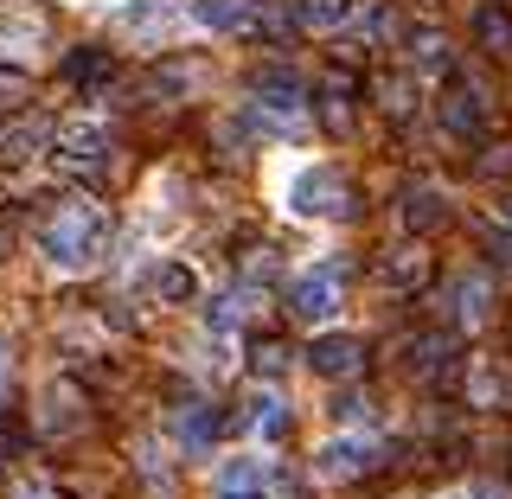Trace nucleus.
I'll use <instances>...</instances> for the list:
<instances>
[{"label":"nucleus","mask_w":512,"mask_h":499,"mask_svg":"<svg viewBox=\"0 0 512 499\" xmlns=\"http://www.w3.org/2000/svg\"><path fill=\"white\" fill-rule=\"evenodd\" d=\"M109 256V212L96 199H64L52 218L39 224V263L52 276H84Z\"/></svg>","instance_id":"1"},{"label":"nucleus","mask_w":512,"mask_h":499,"mask_svg":"<svg viewBox=\"0 0 512 499\" xmlns=\"http://www.w3.org/2000/svg\"><path fill=\"white\" fill-rule=\"evenodd\" d=\"M276 205L288 218H301V224H327V218L346 212V180L327 167V160H295V167L282 173V186H276Z\"/></svg>","instance_id":"2"},{"label":"nucleus","mask_w":512,"mask_h":499,"mask_svg":"<svg viewBox=\"0 0 512 499\" xmlns=\"http://www.w3.org/2000/svg\"><path fill=\"white\" fill-rule=\"evenodd\" d=\"M288 314L308 320V327H327V320L340 314V276H333L327 263H320V269H301V276L288 282Z\"/></svg>","instance_id":"3"},{"label":"nucleus","mask_w":512,"mask_h":499,"mask_svg":"<svg viewBox=\"0 0 512 499\" xmlns=\"http://www.w3.org/2000/svg\"><path fill=\"white\" fill-rule=\"evenodd\" d=\"M372 461H378V442L372 436H352V429H340V436H327V442L314 448V474L320 480H359Z\"/></svg>","instance_id":"4"},{"label":"nucleus","mask_w":512,"mask_h":499,"mask_svg":"<svg viewBox=\"0 0 512 499\" xmlns=\"http://www.w3.org/2000/svg\"><path fill=\"white\" fill-rule=\"evenodd\" d=\"M148 288H154L160 308H199L205 301V276H199V263H186V256H160L148 269Z\"/></svg>","instance_id":"5"},{"label":"nucleus","mask_w":512,"mask_h":499,"mask_svg":"<svg viewBox=\"0 0 512 499\" xmlns=\"http://www.w3.org/2000/svg\"><path fill=\"white\" fill-rule=\"evenodd\" d=\"M359 365H365V346L352 340V333H320V340L308 346V372L314 378H359Z\"/></svg>","instance_id":"6"},{"label":"nucleus","mask_w":512,"mask_h":499,"mask_svg":"<svg viewBox=\"0 0 512 499\" xmlns=\"http://www.w3.org/2000/svg\"><path fill=\"white\" fill-rule=\"evenodd\" d=\"M186 20L180 0H116V26L135 32V39H160V32H173Z\"/></svg>","instance_id":"7"},{"label":"nucleus","mask_w":512,"mask_h":499,"mask_svg":"<svg viewBox=\"0 0 512 499\" xmlns=\"http://www.w3.org/2000/svg\"><path fill=\"white\" fill-rule=\"evenodd\" d=\"M167 436H173V448H180V455H212V442H218V410L192 397L186 410H173Z\"/></svg>","instance_id":"8"},{"label":"nucleus","mask_w":512,"mask_h":499,"mask_svg":"<svg viewBox=\"0 0 512 499\" xmlns=\"http://www.w3.org/2000/svg\"><path fill=\"white\" fill-rule=\"evenodd\" d=\"M103 154H109V135H103V122H71L58 135V167H84V173H96L103 167Z\"/></svg>","instance_id":"9"},{"label":"nucleus","mask_w":512,"mask_h":499,"mask_svg":"<svg viewBox=\"0 0 512 499\" xmlns=\"http://www.w3.org/2000/svg\"><path fill=\"white\" fill-rule=\"evenodd\" d=\"M13 13H0V58H32L45 39V20L26 7V0H7Z\"/></svg>","instance_id":"10"},{"label":"nucleus","mask_w":512,"mask_h":499,"mask_svg":"<svg viewBox=\"0 0 512 499\" xmlns=\"http://www.w3.org/2000/svg\"><path fill=\"white\" fill-rule=\"evenodd\" d=\"M186 20L199 32H244L256 20V0H192Z\"/></svg>","instance_id":"11"},{"label":"nucleus","mask_w":512,"mask_h":499,"mask_svg":"<svg viewBox=\"0 0 512 499\" xmlns=\"http://www.w3.org/2000/svg\"><path fill=\"white\" fill-rule=\"evenodd\" d=\"M212 499H269L263 493V461L256 455H237L212 474Z\"/></svg>","instance_id":"12"},{"label":"nucleus","mask_w":512,"mask_h":499,"mask_svg":"<svg viewBox=\"0 0 512 499\" xmlns=\"http://www.w3.org/2000/svg\"><path fill=\"white\" fill-rule=\"evenodd\" d=\"M442 128H455V135H474L480 116H487V96H480V84H455V90H442Z\"/></svg>","instance_id":"13"},{"label":"nucleus","mask_w":512,"mask_h":499,"mask_svg":"<svg viewBox=\"0 0 512 499\" xmlns=\"http://www.w3.org/2000/svg\"><path fill=\"white\" fill-rule=\"evenodd\" d=\"M295 20L308 32H340L352 20V0H295Z\"/></svg>","instance_id":"14"},{"label":"nucleus","mask_w":512,"mask_h":499,"mask_svg":"<svg viewBox=\"0 0 512 499\" xmlns=\"http://www.w3.org/2000/svg\"><path fill=\"white\" fill-rule=\"evenodd\" d=\"M442 218H448V199H442L436 186H416L410 199H404V224H410V231H436Z\"/></svg>","instance_id":"15"},{"label":"nucleus","mask_w":512,"mask_h":499,"mask_svg":"<svg viewBox=\"0 0 512 499\" xmlns=\"http://www.w3.org/2000/svg\"><path fill=\"white\" fill-rule=\"evenodd\" d=\"M45 141H52V128H45V122H13L7 135H0V154H7V160H26V154H39Z\"/></svg>","instance_id":"16"},{"label":"nucleus","mask_w":512,"mask_h":499,"mask_svg":"<svg viewBox=\"0 0 512 499\" xmlns=\"http://www.w3.org/2000/svg\"><path fill=\"white\" fill-rule=\"evenodd\" d=\"M474 32H480L487 52H512V13L506 7H480L474 13Z\"/></svg>","instance_id":"17"},{"label":"nucleus","mask_w":512,"mask_h":499,"mask_svg":"<svg viewBox=\"0 0 512 499\" xmlns=\"http://www.w3.org/2000/svg\"><path fill=\"white\" fill-rule=\"evenodd\" d=\"M487 295H493L487 276H461L455 282V314L468 320V327H480V320H487Z\"/></svg>","instance_id":"18"},{"label":"nucleus","mask_w":512,"mask_h":499,"mask_svg":"<svg viewBox=\"0 0 512 499\" xmlns=\"http://www.w3.org/2000/svg\"><path fill=\"white\" fill-rule=\"evenodd\" d=\"M423 269H429V256L416 250V244H404L391 263H384V282H391V288H416V282H423Z\"/></svg>","instance_id":"19"},{"label":"nucleus","mask_w":512,"mask_h":499,"mask_svg":"<svg viewBox=\"0 0 512 499\" xmlns=\"http://www.w3.org/2000/svg\"><path fill=\"white\" fill-rule=\"evenodd\" d=\"M410 58H416V71H423V77H436V71H448V39H442V32H416Z\"/></svg>","instance_id":"20"},{"label":"nucleus","mask_w":512,"mask_h":499,"mask_svg":"<svg viewBox=\"0 0 512 499\" xmlns=\"http://www.w3.org/2000/svg\"><path fill=\"white\" fill-rule=\"evenodd\" d=\"M288 423H295V410H288L282 397H263V410H256V436H263V442H282Z\"/></svg>","instance_id":"21"},{"label":"nucleus","mask_w":512,"mask_h":499,"mask_svg":"<svg viewBox=\"0 0 512 499\" xmlns=\"http://www.w3.org/2000/svg\"><path fill=\"white\" fill-rule=\"evenodd\" d=\"M506 391H512V384H506V372H493V365H474V404H487V397L500 404Z\"/></svg>","instance_id":"22"},{"label":"nucleus","mask_w":512,"mask_h":499,"mask_svg":"<svg viewBox=\"0 0 512 499\" xmlns=\"http://www.w3.org/2000/svg\"><path fill=\"white\" fill-rule=\"evenodd\" d=\"M442 359H448V340H442V333H429V340H416V372H436Z\"/></svg>","instance_id":"23"},{"label":"nucleus","mask_w":512,"mask_h":499,"mask_svg":"<svg viewBox=\"0 0 512 499\" xmlns=\"http://www.w3.org/2000/svg\"><path fill=\"white\" fill-rule=\"evenodd\" d=\"M288 372V352L282 346H256V378H282Z\"/></svg>","instance_id":"24"},{"label":"nucleus","mask_w":512,"mask_h":499,"mask_svg":"<svg viewBox=\"0 0 512 499\" xmlns=\"http://www.w3.org/2000/svg\"><path fill=\"white\" fill-rule=\"evenodd\" d=\"M384 109H391V116H410V84L404 77H397V84H384V96H378Z\"/></svg>","instance_id":"25"},{"label":"nucleus","mask_w":512,"mask_h":499,"mask_svg":"<svg viewBox=\"0 0 512 499\" xmlns=\"http://www.w3.org/2000/svg\"><path fill=\"white\" fill-rule=\"evenodd\" d=\"M13 499H58V493H52V487H45V480H26V487H20V493H13Z\"/></svg>","instance_id":"26"},{"label":"nucleus","mask_w":512,"mask_h":499,"mask_svg":"<svg viewBox=\"0 0 512 499\" xmlns=\"http://www.w3.org/2000/svg\"><path fill=\"white\" fill-rule=\"evenodd\" d=\"M7 384H13V359H7V346H0V404H7Z\"/></svg>","instance_id":"27"},{"label":"nucleus","mask_w":512,"mask_h":499,"mask_svg":"<svg viewBox=\"0 0 512 499\" xmlns=\"http://www.w3.org/2000/svg\"><path fill=\"white\" fill-rule=\"evenodd\" d=\"M468 499H512V487H480V493H468Z\"/></svg>","instance_id":"28"},{"label":"nucleus","mask_w":512,"mask_h":499,"mask_svg":"<svg viewBox=\"0 0 512 499\" xmlns=\"http://www.w3.org/2000/svg\"><path fill=\"white\" fill-rule=\"evenodd\" d=\"M442 499H468V493H442Z\"/></svg>","instance_id":"29"},{"label":"nucleus","mask_w":512,"mask_h":499,"mask_svg":"<svg viewBox=\"0 0 512 499\" xmlns=\"http://www.w3.org/2000/svg\"><path fill=\"white\" fill-rule=\"evenodd\" d=\"M506 218H512V199H506Z\"/></svg>","instance_id":"30"},{"label":"nucleus","mask_w":512,"mask_h":499,"mask_svg":"<svg viewBox=\"0 0 512 499\" xmlns=\"http://www.w3.org/2000/svg\"><path fill=\"white\" fill-rule=\"evenodd\" d=\"M0 455H7V442H0Z\"/></svg>","instance_id":"31"}]
</instances>
